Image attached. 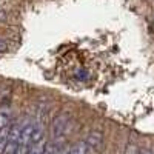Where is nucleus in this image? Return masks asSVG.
I'll return each instance as SVG.
<instances>
[{
  "mask_svg": "<svg viewBox=\"0 0 154 154\" xmlns=\"http://www.w3.org/2000/svg\"><path fill=\"white\" fill-rule=\"evenodd\" d=\"M68 125H69V117L66 114H60L54 119L53 125H51V136L54 140L62 139L68 133Z\"/></svg>",
  "mask_w": 154,
  "mask_h": 154,
  "instance_id": "1",
  "label": "nucleus"
},
{
  "mask_svg": "<svg viewBox=\"0 0 154 154\" xmlns=\"http://www.w3.org/2000/svg\"><path fill=\"white\" fill-rule=\"evenodd\" d=\"M85 143L94 149H100L102 145H103V134H102V131H91L88 134Z\"/></svg>",
  "mask_w": 154,
  "mask_h": 154,
  "instance_id": "2",
  "label": "nucleus"
},
{
  "mask_svg": "<svg viewBox=\"0 0 154 154\" xmlns=\"http://www.w3.org/2000/svg\"><path fill=\"white\" fill-rule=\"evenodd\" d=\"M9 120H11V111L6 109V108H2L0 109V130L8 128Z\"/></svg>",
  "mask_w": 154,
  "mask_h": 154,
  "instance_id": "3",
  "label": "nucleus"
},
{
  "mask_svg": "<svg viewBox=\"0 0 154 154\" xmlns=\"http://www.w3.org/2000/svg\"><path fill=\"white\" fill-rule=\"evenodd\" d=\"M8 137H9V126L0 130V154H3L6 143H8Z\"/></svg>",
  "mask_w": 154,
  "mask_h": 154,
  "instance_id": "4",
  "label": "nucleus"
},
{
  "mask_svg": "<svg viewBox=\"0 0 154 154\" xmlns=\"http://www.w3.org/2000/svg\"><path fill=\"white\" fill-rule=\"evenodd\" d=\"M45 140H42V142H37V143H32V146L28 149V154H43L45 151Z\"/></svg>",
  "mask_w": 154,
  "mask_h": 154,
  "instance_id": "5",
  "label": "nucleus"
},
{
  "mask_svg": "<svg viewBox=\"0 0 154 154\" xmlns=\"http://www.w3.org/2000/svg\"><path fill=\"white\" fill-rule=\"evenodd\" d=\"M19 146H20L19 142H16V140H11V139L8 137V143H6V148H5L3 154H16V151H17Z\"/></svg>",
  "mask_w": 154,
  "mask_h": 154,
  "instance_id": "6",
  "label": "nucleus"
},
{
  "mask_svg": "<svg viewBox=\"0 0 154 154\" xmlns=\"http://www.w3.org/2000/svg\"><path fill=\"white\" fill-rule=\"evenodd\" d=\"M28 149H29V146H25V145H20V146L17 148L16 154H28Z\"/></svg>",
  "mask_w": 154,
  "mask_h": 154,
  "instance_id": "7",
  "label": "nucleus"
},
{
  "mask_svg": "<svg viewBox=\"0 0 154 154\" xmlns=\"http://www.w3.org/2000/svg\"><path fill=\"white\" fill-rule=\"evenodd\" d=\"M5 51H8V43L0 38V53H5Z\"/></svg>",
  "mask_w": 154,
  "mask_h": 154,
  "instance_id": "8",
  "label": "nucleus"
},
{
  "mask_svg": "<svg viewBox=\"0 0 154 154\" xmlns=\"http://www.w3.org/2000/svg\"><path fill=\"white\" fill-rule=\"evenodd\" d=\"M54 148L53 146H48V148H45V151H43V154H54Z\"/></svg>",
  "mask_w": 154,
  "mask_h": 154,
  "instance_id": "9",
  "label": "nucleus"
},
{
  "mask_svg": "<svg viewBox=\"0 0 154 154\" xmlns=\"http://www.w3.org/2000/svg\"><path fill=\"white\" fill-rule=\"evenodd\" d=\"M54 154H68V152H65V151H62V149H57V151H54Z\"/></svg>",
  "mask_w": 154,
  "mask_h": 154,
  "instance_id": "10",
  "label": "nucleus"
},
{
  "mask_svg": "<svg viewBox=\"0 0 154 154\" xmlns=\"http://www.w3.org/2000/svg\"><path fill=\"white\" fill-rule=\"evenodd\" d=\"M0 20H5V14H3V12H0Z\"/></svg>",
  "mask_w": 154,
  "mask_h": 154,
  "instance_id": "11",
  "label": "nucleus"
},
{
  "mask_svg": "<svg viewBox=\"0 0 154 154\" xmlns=\"http://www.w3.org/2000/svg\"><path fill=\"white\" fill-rule=\"evenodd\" d=\"M140 154H152V152H151V151H142Z\"/></svg>",
  "mask_w": 154,
  "mask_h": 154,
  "instance_id": "12",
  "label": "nucleus"
}]
</instances>
